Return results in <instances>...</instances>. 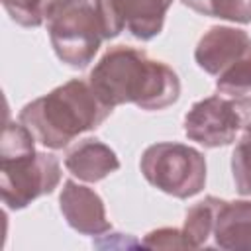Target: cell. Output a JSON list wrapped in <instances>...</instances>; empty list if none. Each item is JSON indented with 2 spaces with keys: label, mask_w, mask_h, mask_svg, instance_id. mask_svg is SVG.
Segmentation results:
<instances>
[{
  "label": "cell",
  "mask_w": 251,
  "mask_h": 251,
  "mask_svg": "<svg viewBox=\"0 0 251 251\" xmlns=\"http://www.w3.org/2000/svg\"><path fill=\"white\" fill-rule=\"evenodd\" d=\"M139 165L149 184L175 198H190L206 184L202 153L182 143H155L145 149Z\"/></svg>",
  "instance_id": "5"
},
{
  "label": "cell",
  "mask_w": 251,
  "mask_h": 251,
  "mask_svg": "<svg viewBox=\"0 0 251 251\" xmlns=\"http://www.w3.org/2000/svg\"><path fill=\"white\" fill-rule=\"evenodd\" d=\"M235 106H237V112L241 116V129L251 131V96L249 98H237Z\"/></svg>",
  "instance_id": "19"
},
{
  "label": "cell",
  "mask_w": 251,
  "mask_h": 251,
  "mask_svg": "<svg viewBox=\"0 0 251 251\" xmlns=\"http://www.w3.org/2000/svg\"><path fill=\"white\" fill-rule=\"evenodd\" d=\"M216 86L222 94L227 96H243L251 92V55L239 61L231 71L218 76Z\"/></svg>",
  "instance_id": "16"
},
{
  "label": "cell",
  "mask_w": 251,
  "mask_h": 251,
  "mask_svg": "<svg viewBox=\"0 0 251 251\" xmlns=\"http://www.w3.org/2000/svg\"><path fill=\"white\" fill-rule=\"evenodd\" d=\"M182 4L204 16L239 24L251 22V0H182Z\"/></svg>",
  "instance_id": "13"
},
{
  "label": "cell",
  "mask_w": 251,
  "mask_h": 251,
  "mask_svg": "<svg viewBox=\"0 0 251 251\" xmlns=\"http://www.w3.org/2000/svg\"><path fill=\"white\" fill-rule=\"evenodd\" d=\"M112 110L88 82L69 80L25 104L20 112V122L41 145L63 149L80 133L98 127Z\"/></svg>",
  "instance_id": "2"
},
{
  "label": "cell",
  "mask_w": 251,
  "mask_h": 251,
  "mask_svg": "<svg viewBox=\"0 0 251 251\" xmlns=\"http://www.w3.org/2000/svg\"><path fill=\"white\" fill-rule=\"evenodd\" d=\"M88 84L108 104H135L141 110H163L178 100L180 82L176 73L145 51L118 45L90 71Z\"/></svg>",
  "instance_id": "1"
},
{
  "label": "cell",
  "mask_w": 251,
  "mask_h": 251,
  "mask_svg": "<svg viewBox=\"0 0 251 251\" xmlns=\"http://www.w3.org/2000/svg\"><path fill=\"white\" fill-rule=\"evenodd\" d=\"M145 247H188L182 231L178 229H159V231H151L145 241Z\"/></svg>",
  "instance_id": "18"
},
{
  "label": "cell",
  "mask_w": 251,
  "mask_h": 251,
  "mask_svg": "<svg viewBox=\"0 0 251 251\" xmlns=\"http://www.w3.org/2000/svg\"><path fill=\"white\" fill-rule=\"evenodd\" d=\"M94 4V10L98 14V20H100V27H102V35L104 39H112L116 35H120V31L126 27L116 6H114V0H92Z\"/></svg>",
  "instance_id": "17"
},
{
  "label": "cell",
  "mask_w": 251,
  "mask_h": 251,
  "mask_svg": "<svg viewBox=\"0 0 251 251\" xmlns=\"http://www.w3.org/2000/svg\"><path fill=\"white\" fill-rule=\"evenodd\" d=\"M53 0H2L10 18L24 27H37Z\"/></svg>",
  "instance_id": "15"
},
{
  "label": "cell",
  "mask_w": 251,
  "mask_h": 251,
  "mask_svg": "<svg viewBox=\"0 0 251 251\" xmlns=\"http://www.w3.org/2000/svg\"><path fill=\"white\" fill-rule=\"evenodd\" d=\"M220 202H222L220 198L208 196L202 202L194 204L186 212L182 237H184L188 247H208L210 245V237H212V229H214Z\"/></svg>",
  "instance_id": "12"
},
{
  "label": "cell",
  "mask_w": 251,
  "mask_h": 251,
  "mask_svg": "<svg viewBox=\"0 0 251 251\" xmlns=\"http://www.w3.org/2000/svg\"><path fill=\"white\" fill-rule=\"evenodd\" d=\"M239 129L241 116L235 100H226L222 96H210L196 102L184 118V131L188 139L198 141L204 147L229 145Z\"/></svg>",
  "instance_id": "6"
},
{
  "label": "cell",
  "mask_w": 251,
  "mask_h": 251,
  "mask_svg": "<svg viewBox=\"0 0 251 251\" xmlns=\"http://www.w3.org/2000/svg\"><path fill=\"white\" fill-rule=\"evenodd\" d=\"M171 4L173 0H114L126 29L143 41L161 33Z\"/></svg>",
  "instance_id": "11"
},
{
  "label": "cell",
  "mask_w": 251,
  "mask_h": 251,
  "mask_svg": "<svg viewBox=\"0 0 251 251\" xmlns=\"http://www.w3.org/2000/svg\"><path fill=\"white\" fill-rule=\"evenodd\" d=\"M61 212L69 226L84 235H98L110 229L100 196L73 180H67L61 192Z\"/></svg>",
  "instance_id": "8"
},
{
  "label": "cell",
  "mask_w": 251,
  "mask_h": 251,
  "mask_svg": "<svg viewBox=\"0 0 251 251\" xmlns=\"http://www.w3.org/2000/svg\"><path fill=\"white\" fill-rule=\"evenodd\" d=\"M33 135L20 124H6L2 135V200L10 210L25 208L35 198L53 192L61 180L59 161L49 153L33 149Z\"/></svg>",
  "instance_id": "3"
},
{
  "label": "cell",
  "mask_w": 251,
  "mask_h": 251,
  "mask_svg": "<svg viewBox=\"0 0 251 251\" xmlns=\"http://www.w3.org/2000/svg\"><path fill=\"white\" fill-rule=\"evenodd\" d=\"M212 245L220 249L251 251V202H220Z\"/></svg>",
  "instance_id": "9"
},
{
  "label": "cell",
  "mask_w": 251,
  "mask_h": 251,
  "mask_svg": "<svg viewBox=\"0 0 251 251\" xmlns=\"http://www.w3.org/2000/svg\"><path fill=\"white\" fill-rule=\"evenodd\" d=\"M251 55V39L243 29L216 25L202 35L194 51L196 63L208 75L222 76Z\"/></svg>",
  "instance_id": "7"
},
{
  "label": "cell",
  "mask_w": 251,
  "mask_h": 251,
  "mask_svg": "<svg viewBox=\"0 0 251 251\" xmlns=\"http://www.w3.org/2000/svg\"><path fill=\"white\" fill-rule=\"evenodd\" d=\"M57 57L73 69L86 67L104 35L92 0H53L45 14Z\"/></svg>",
  "instance_id": "4"
},
{
  "label": "cell",
  "mask_w": 251,
  "mask_h": 251,
  "mask_svg": "<svg viewBox=\"0 0 251 251\" xmlns=\"http://www.w3.org/2000/svg\"><path fill=\"white\" fill-rule=\"evenodd\" d=\"M231 171L235 188L243 196H251V131H243V137L233 149Z\"/></svg>",
  "instance_id": "14"
},
{
  "label": "cell",
  "mask_w": 251,
  "mask_h": 251,
  "mask_svg": "<svg viewBox=\"0 0 251 251\" xmlns=\"http://www.w3.org/2000/svg\"><path fill=\"white\" fill-rule=\"evenodd\" d=\"M65 167L71 175L84 182H96L120 169L116 153L98 139H82L76 143L65 159Z\"/></svg>",
  "instance_id": "10"
}]
</instances>
